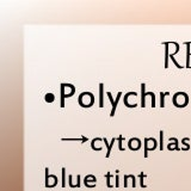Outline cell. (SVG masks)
<instances>
[{
  "mask_svg": "<svg viewBox=\"0 0 191 191\" xmlns=\"http://www.w3.org/2000/svg\"><path fill=\"white\" fill-rule=\"evenodd\" d=\"M148 96L151 97L152 99V107H155V94L153 92H148Z\"/></svg>",
  "mask_w": 191,
  "mask_h": 191,
  "instance_id": "cell-21",
  "label": "cell"
},
{
  "mask_svg": "<svg viewBox=\"0 0 191 191\" xmlns=\"http://www.w3.org/2000/svg\"><path fill=\"white\" fill-rule=\"evenodd\" d=\"M143 177H145L143 173H140V185H141L142 188H146V185L143 184Z\"/></svg>",
  "mask_w": 191,
  "mask_h": 191,
  "instance_id": "cell-22",
  "label": "cell"
},
{
  "mask_svg": "<svg viewBox=\"0 0 191 191\" xmlns=\"http://www.w3.org/2000/svg\"><path fill=\"white\" fill-rule=\"evenodd\" d=\"M167 148L171 151V149H177V151H179L180 148L178 147V140L176 138H171L170 139V143L167 145Z\"/></svg>",
  "mask_w": 191,
  "mask_h": 191,
  "instance_id": "cell-8",
  "label": "cell"
},
{
  "mask_svg": "<svg viewBox=\"0 0 191 191\" xmlns=\"http://www.w3.org/2000/svg\"><path fill=\"white\" fill-rule=\"evenodd\" d=\"M120 185V183H118V175L116 176V183H115V186H118Z\"/></svg>",
  "mask_w": 191,
  "mask_h": 191,
  "instance_id": "cell-23",
  "label": "cell"
},
{
  "mask_svg": "<svg viewBox=\"0 0 191 191\" xmlns=\"http://www.w3.org/2000/svg\"><path fill=\"white\" fill-rule=\"evenodd\" d=\"M157 148V140L155 139H145V158L148 157V151H154Z\"/></svg>",
  "mask_w": 191,
  "mask_h": 191,
  "instance_id": "cell-4",
  "label": "cell"
},
{
  "mask_svg": "<svg viewBox=\"0 0 191 191\" xmlns=\"http://www.w3.org/2000/svg\"><path fill=\"white\" fill-rule=\"evenodd\" d=\"M128 147H129V149H131V151H138V149H140V147H141V140L138 138L130 139L129 142H128Z\"/></svg>",
  "mask_w": 191,
  "mask_h": 191,
  "instance_id": "cell-7",
  "label": "cell"
},
{
  "mask_svg": "<svg viewBox=\"0 0 191 191\" xmlns=\"http://www.w3.org/2000/svg\"><path fill=\"white\" fill-rule=\"evenodd\" d=\"M123 140H124V138H123L122 135H120L118 139H117V141H118V149H120V151H124V148H123V146H122Z\"/></svg>",
  "mask_w": 191,
  "mask_h": 191,
  "instance_id": "cell-17",
  "label": "cell"
},
{
  "mask_svg": "<svg viewBox=\"0 0 191 191\" xmlns=\"http://www.w3.org/2000/svg\"><path fill=\"white\" fill-rule=\"evenodd\" d=\"M102 141H103V139L102 138L93 139V140H92V142H91L92 149H94V151H102V147H100V146H97L98 145V142H102Z\"/></svg>",
  "mask_w": 191,
  "mask_h": 191,
  "instance_id": "cell-10",
  "label": "cell"
},
{
  "mask_svg": "<svg viewBox=\"0 0 191 191\" xmlns=\"http://www.w3.org/2000/svg\"><path fill=\"white\" fill-rule=\"evenodd\" d=\"M66 186V168L62 167V188Z\"/></svg>",
  "mask_w": 191,
  "mask_h": 191,
  "instance_id": "cell-20",
  "label": "cell"
},
{
  "mask_svg": "<svg viewBox=\"0 0 191 191\" xmlns=\"http://www.w3.org/2000/svg\"><path fill=\"white\" fill-rule=\"evenodd\" d=\"M111 177H112V175L111 173H107L105 175V178H107V188H112L114 185L110 183V179H111Z\"/></svg>",
  "mask_w": 191,
  "mask_h": 191,
  "instance_id": "cell-19",
  "label": "cell"
},
{
  "mask_svg": "<svg viewBox=\"0 0 191 191\" xmlns=\"http://www.w3.org/2000/svg\"><path fill=\"white\" fill-rule=\"evenodd\" d=\"M61 91L65 93V96H66V98L67 97H72L73 94H74V92H75V87L73 86L72 84H61Z\"/></svg>",
  "mask_w": 191,
  "mask_h": 191,
  "instance_id": "cell-6",
  "label": "cell"
},
{
  "mask_svg": "<svg viewBox=\"0 0 191 191\" xmlns=\"http://www.w3.org/2000/svg\"><path fill=\"white\" fill-rule=\"evenodd\" d=\"M146 96H147V93H146V84H141V107H146Z\"/></svg>",
  "mask_w": 191,
  "mask_h": 191,
  "instance_id": "cell-9",
  "label": "cell"
},
{
  "mask_svg": "<svg viewBox=\"0 0 191 191\" xmlns=\"http://www.w3.org/2000/svg\"><path fill=\"white\" fill-rule=\"evenodd\" d=\"M79 104L83 107H91L94 103V96L92 92H83L79 96Z\"/></svg>",
  "mask_w": 191,
  "mask_h": 191,
  "instance_id": "cell-1",
  "label": "cell"
},
{
  "mask_svg": "<svg viewBox=\"0 0 191 191\" xmlns=\"http://www.w3.org/2000/svg\"><path fill=\"white\" fill-rule=\"evenodd\" d=\"M107 96L109 97V99H110V102H111V105H112V109H111L110 116H111V117H114L115 112H116V107H117V104H118V102H120V99H121L122 92H118V93H117V96H116V99H114V98H112V94H111V92H107Z\"/></svg>",
  "mask_w": 191,
  "mask_h": 191,
  "instance_id": "cell-3",
  "label": "cell"
},
{
  "mask_svg": "<svg viewBox=\"0 0 191 191\" xmlns=\"http://www.w3.org/2000/svg\"><path fill=\"white\" fill-rule=\"evenodd\" d=\"M62 141H80V142H86L87 138L86 136H81L79 139H62Z\"/></svg>",
  "mask_w": 191,
  "mask_h": 191,
  "instance_id": "cell-15",
  "label": "cell"
},
{
  "mask_svg": "<svg viewBox=\"0 0 191 191\" xmlns=\"http://www.w3.org/2000/svg\"><path fill=\"white\" fill-rule=\"evenodd\" d=\"M173 104L177 107H184L188 105L189 103V96L185 93V92H177L176 94L173 96Z\"/></svg>",
  "mask_w": 191,
  "mask_h": 191,
  "instance_id": "cell-2",
  "label": "cell"
},
{
  "mask_svg": "<svg viewBox=\"0 0 191 191\" xmlns=\"http://www.w3.org/2000/svg\"><path fill=\"white\" fill-rule=\"evenodd\" d=\"M104 84L100 83L99 84V107H104Z\"/></svg>",
  "mask_w": 191,
  "mask_h": 191,
  "instance_id": "cell-11",
  "label": "cell"
},
{
  "mask_svg": "<svg viewBox=\"0 0 191 191\" xmlns=\"http://www.w3.org/2000/svg\"><path fill=\"white\" fill-rule=\"evenodd\" d=\"M103 141H104V145H105V146H107V158H109V157H110V153H111V148H112V146H114V143H115V142H116V139H115V138H112V140H111V143H110V145L107 143V138H104V139H103Z\"/></svg>",
  "mask_w": 191,
  "mask_h": 191,
  "instance_id": "cell-12",
  "label": "cell"
},
{
  "mask_svg": "<svg viewBox=\"0 0 191 191\" xmlns=\"http://www.w3.org/2000/svg\"><path fill=\"white\" fill-rule=\"evenodd\" d=\"M44 99H46L47 103H53L54 100H55V96H54L53 93H47Z\"/></svg>",
  "mask_w": 191,
  "mask_h": 191,
  "instance_id": "cell-16",
  "label": "cell"
},
{
  "mask_svg": "<svg viewBox=\"0 0 191 191\" xmlns=\"http://www.w3.org/2000/svg\"><path fill=\"white\" fill-rule=\"evenodd\" d=\"M162 44L165 46V68H168V59H170V54H168V46H170V42H164Z\"/></svg>",
  "mask_w": 191,
  "mask_h": 191,
  "instance_id": "cell-13",
  "label": "cell"
},
{
  "mask_svg": "<svg viewBox=\"0 0 191 191\" xmlns=\"http://www.w3.org/2000/svg\"><path fill=\"white\" fill-rule=\"evenodd\" d=\"M160 143H159V148H160L161 151L164 149V131L162 130H160Z\"/></svg>",
  "mask_w": 191,
  "mask_h": 191,
  "instance_id": "cell-18",
  "label": "cell"
},
{
  "mask_svg": "<svg viewBox=\"0 0 191 191\" xmlns=\"http://www.w3.org/2000/svg\"><path fill=\"white\" fill-rule=\"evenodd\" d=\"M57 183V177L54 175H49V168H46V186L47 188H53Z\"/></svg>",
  "mask_w": 191,
  "mask_h": 191,
  "instance_id": "cell-5",
  "label": "cell"
},
{
  "mask_svg": "<svg viewBox=\"0 0 191 191\" xmlns=\"http://www.w3.org/2000/svg\"><path fill=\"white\" fill-rule=\"evenodd\" d=\"M168 94V92H160V107H165V97Z\"/></svg>",
  "mask_w": 191,
  "mask_h": 191,
  "instance_id": "cell-14",
  "label": "cell"
}]
</instances>
